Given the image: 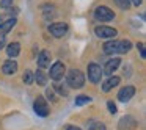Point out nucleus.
<instances>
[{
  "instance_id": "1",
  "label": "nucleus",
  "mask_w": 146,
  "mask_h": 130,
  "mask_svg": "<svg viewBox=\"0 0 146 130\" xmlns=\"http://www.w3.org/2000/svg\"><path fill=\"white\" fill-rule=\"evenodd\" d=\"M66 82L71 88L79 89L85 85V75H83V72L79 69H71L69 72L66 74Z\"/></svg>"
},
{
  "instance_id": "2",
  "label": "nucleus",
  "mask_w": 146,
  "mask_h": 130,
  "mask_svg": "<svg viewBox=\"0 0 146 130\" xmlns=\"http://www.w3.org/2000/svg\"><path fill=\"white\" fill-rule=\"evenodd\" d=\"M94 17L99 22H110L115 19V13L108 7H98L94 10Z\"/></svg>"
},
{
  "instance_id": "3",
  "label": "nucleus",
  "mask_w": 146,
  "mask_h": 130,
  "mask_svg": "<svg viewBox=\"0 0 146 130\" xmlns=\"http://www.w3.org/2000/svg\"><path fill=\"white\" fill-rule=\"evenodd\" d=\"M33 110H35V113L38 114V116H41V117L49 116L47 100H46L42 96H38V97H36V100H35V104H33Z\"/></svg>"
},
{
  "instance_id": "4",
  "label": "nucleus",
  "mask_w": 146,
  "mask_h": 130,
  "mask_svg": "<svg viewBox=\"0 0 146 130\" xmlns=\"http://www.w3.org/2000/svg\"><path fill=\"white\" fill-rule=\"evenodd\" d=\"M64 72H66V67H64V64L61 63V61H55V63L50 66L49 77H50L52 80H55V82H58L60 79H63Z\"/></svg>"
},
{
  "instance_id": "5",
  "label": "nucleus",
  "mask_w": 146,
  "mask_h": 130,
  "mask_svg": "<svg viewBox=\"0 0 146 130\" xmlns=\"http://www.w3.org/2000/svg\"><path fill=\"white\" fill-rule=\"evenodd\" d=\"M102 75H104V74H102V69H101L99 64H96V63L88 64V80L91 83H99L102 79Z\"/></svg>"
},
{
  "instance_id": "6",
  "label": "nucleus",
  "mask_w": 146,
  "mask_h": 130,
  "mask_svg": "<svg viewBox=\"0 0 146 130\" xmlns=\"http://www.w3.org/2000/svg\"><path fill=\"white\" fill-rule=\"evenodd\" d=\"M94 33L98 38H102V39H113L115 36L118 35V32L111 27H105V25H101V27H96L94 28Z\"/></svg>"
},
{
  "instance_id": "7",
  "label": "nucleus",
  "mask_w": 146,
  "mask_h": 130,
  "mask_svg": "<svg viewBox=\"0 0 146 130\" xmlns=\"http://www.w3.org/2000/svg\"><path fill=\"white\" fill-rule=\"evenodd\" d=\"M49 32L55 38H61V36H64L68 33V24L66 22H55L52 25H49Z\"/></svg>"
},
{
  "instance_id": "8",
  "label": "nucleus",
  "mask_w": 146,
  "mask_h": 130,
  "mask_svg": "<svg viewBox=\"0 0 146 130\" xmlns=\"http://www.w3.org/2000/svg\"><path fill=\"white\" fill-rule=\"evenodd\" d=\"M119 64H121V60L119 58H111V60H108L107 63H105V66H104V69H102V74H105V75H113V72L119 67Z\"/></svg>"
},
{
  "instance_id": "9",
  "label": "nucleus",
  "mask_w": 146,
  "mask_h": 130,
  "mask_svg": "<svg viewBox=\"0 0 146 130\" xmlns=\"http://www.w3.org/2000/svg\"><path fill=\"white\" fill-rule=\"evenodd\" d=\"M133 94H135V88L133 86H124V88L119 89V92H118V99H119L121 102H129L130 99L133 97Z\"/></svg>"
},
{
  "instance_id": "10",
  "label": "nucleus",
  "mask_w": 146,
  "mask_h": 130,
  "mask_svg": "<svg viewBox=\"0 0 146 130\" xmlns=\"http://www.w3.org/2000/svg\"><path fill=\"white\" fill-rule=\"evenodd\" d=\"M38 66H39V69H46V67H49L50 66V52H47V50H41L39 52V55H38Z\"/></svg>"
},
{
  "instance_id": "11",
  "label": "nucleus",
  "mask_w": 146,
  "mask_h": 130,
  "mask_svg": "<svg viewBox=\"0 0 146 130\" xmlns=\"http://www.w3.org/2000/svg\"><path fill=\"white\" fill-rule=\"evenodd\" d=\"M16 71H17V61L14 60H7L2 66V72L7 74V75H13V74H16Z\"/></svg>"
},
{
  "instance_id": "12",
  "label": "nucleus",
  "mask_w": 146,
  "mask_h": 130,
  "mask_svg": "<svg viewBox=\"0 0 146 130\" xmlns=\"http://www.w3.org/2000/svg\"><path fill=\"white\" fill-rule=\"evenodd\" d=\"M119 85V77H108V80L107 82H104V85H102V91L104 92H108V91H111V89L115 88V86H118Z\"/></svg>"
},
{
  "instance_id": "13",
  "label": "nucleus",
  "mask_w": 146,
  "mask_h": 130,
  "mask_svg": "<svg viewBox=\"0 0 146 130\" xmlns=\"http://www.w3.org/2000/svg\"><path fill=\"white\" fill-rule=\"evenodd\" d=\"M7 53H8V57H10V58L17 57V55L21 53V44H19V42H11V44H8Z\"/></svg>"
},
{
  "instance_id": "14",
  "label": "nucleus",
  "mask_w": 146,
  "mask_h": 130,
  "mask_svg": "<svg viewBox=\"0 0 146 130\" xmlns=\"http://www.w3.org/2000/svg\"><path fill=\"white\" fill-rule=\"evenodd\" d=\"M104 52L107 55H113V53H116V49H118V41H115V39H110V41H107L104 44Z\"/></svg>"
},
{
  "instance_id": "15",
  "label": "nucleus",
  "mask_w": 146,
  "mask_h": 130,
  "mask_svg": "<svg viewBox=\"0 0 146 130\" xmlns=\"http://www.w3.org/2000/svg\"><path fill=\"white\" fill-rule=\"evenodd\" d=\"M33 79L36 80V83H38L39 86H46V83H47V75H46L41 69H38L35 74H33Z\"/></svg>"
},
{
  "instance_id": "16",
  "label": "nucleus",
  "mask_w": 146,
  "mask_h": 130,
  "mask_svg": "<svg viewBox=\"0 0 146 130\" xmlns=\"http://www.w3.org/2000/svg\"><path fill=\"white\" fill-rule=\"evenodd\" d=\"M14 25H16V19H14V17H13V19H8L7 22H3L2 25H0V33H3V35H5V33H8Z\"/></svg>"
},
{
  "instance_id": "17",
  "label": "nucleus",
  "mask_w": 146,
  "mask_h": 130,
  "mask_svg": "<svg viewBox=\"0 0 146 130\" xmlns=\"http://www.w3.org/2000/svg\"><path fill=\"white\" fill-rule=\"evenodd\" d=\"M132 44L130 41H118V49H116V53H126V52L130 50Z\"/></svg>"
},
{
  "instance_id": "18",
  "label": "nucleus",
  "mask_w": 146,
  "mask_h": 130,
  "mask_svg": "<svg viewBox=\"0 0 146 130\" xmlns=\"http://www.w3.org/2000/svg\"><path fill=\"white\" fill-rule=\"evenodd\" d=\"M91 102V97L90 96H79V97H76V105L77 107H82V105H86Z\"/></svg>"
},
{
  "instance_id": "19",
  "label": "nucleus",
  "mask_w": 146,
  "mask_h": 130,
  "mask_svg": "<svg viewBox=\"0 0 146 130\" xmlns=\"http://www.w3.org/2000/svg\"><path fill=\"white\" fill-rule=\"evenodd\" d=\"M88 130H105V125L102 122H98V121H93V122L88 124Z\"/></svg>"
},
{
  "instance_id": "20",
  "label": "nucleus",
  "mask_w": 146,
  "mask_h": 130,
  "mask_svg": "<svg viewBox=\"0 0 146 130\" xmlns=\"http://www.w3.org/2000/svg\"><path fill=\"white\" fill-rule=\"evenodd\" d=\"M22 79H24V82H25L27 85H32V83H33V72L27 69L25 72H24V77H22Z\"/></svg>"
},
{
  "instance_id": "21",
  "label": "nucleus",
  "mask_w": 146,
  "mask_h": 130,
  "mask_svg": "<svg viewBox=\"0 0 146 130\" xmlns=\"http://www.w3.org/2000/svg\"><path fill=\"white\" fill-rule=\"evenodd\" d=\"M115 3L118 5V7L121 8V10H129V7H130V3H129V0H115Z\"/></svg>"
},
{
  "instance_id": "22",
  "label": "nucleus",
  "mask_w": 146,
  "mask_h": 130,
  "mask_svg": "<svg viewBox=\"0 0 146 130\" xmlns=\"http://www.w3.org/2000/svg\"><path fill=\"white\" fill-rule=\"evenodd\" d=\"M46 96H47L50 100H57V99H55V91H54V88H47V91H46Z\"/></svg>"
},
{
  "instance_id": "23",
  "label": "nucleus",
  "mask_w": 146,
  "mask_h": 130,
  "mask_svg": "<svg viewBox=\"0 0 146 130\" xmlns=\"http://www.w3.org/2000/svg\"><path fill=\"white\" fill-rule=\"evenodd\" d=\"M54 91H58L61 96H68V91L64 88H61V85H55L54 86Z\"/></svg>"
},
{
  "instance_id": "24",
  "label": "nucleus",
  "mask_w": 146,
  "mask_h": 130,
  "mask_svg": "<svg viewBox=\"0 0 146 130\" xmlns=\"http://www.w3.org/2000/svg\"><path fill=\"white\" fill-rule=\"evenodd\" d=\"M107 108H108V111H110L111 114H115V113H116V105H115L111 100H110V102H107Z\"/></svg>"
},
{
  "instance_id": "25",
  "label": "nucleus",
  "mask_w": 146,
  "mask_h": 130,
  "mask_svg": "<svg viewBox=\"0 0 146 130\" xmlns=\"http://www.w3.org/2000/svg\"><path fill=\"white\" fill-rule=\"evenodd\" d=\"M13 5V0H0V7L2 8H10Z\"/></svg>"
},
{
  "instance_id": "26",
  "label": "nucleus",
  "mask_w": 146,
  "mask_h": 130,
  "mask_svg": "<svg viewBox=\"0 0 146 130\" xmlns=\"http://www.w3.org/2000/svg\"><path fill=\"white\" fill-rule=\"evenodd\" d=\"M5 42H7V36H5L3 33H0V49L5 47Z\"/></svg>"
},
{
  "instance_id": "27",
  "label": "nucleus",
  "mask_w": 146,
  "mask_h": 130,
  "mask_svg": "<svg viewBox=\"0 0 146 130\" xmlns=\"http://www.w3.org/2000/svg\"><path fill=\"white\" fill-rule=\"evenodd\" d=\"M138 49H140V53H141V58H145V44H143V42H140Z\"/></svg>"
},
{
  "instance_id": "28",
  "label": "nucleus",
  "mask_w": 146,
  "mask_h": 130,
  "mask_svg": "<svg viewBox=\"0 0 146 130\" xmlns=\"http://www.w3.org/2000/svg\"><path fill=\"white\" fill-rule=\"evenodd\" d=\"M129 3L135 5V7H138V5H141V0H129Z\"/></svg>"
},
{
  "instance_id": "29",
  "label": "nucleus",
  "mask_w": 146,
  "mask_h": 130,
  "mask_svg": "<svg viewBox=\"0 0 146 130\" xmlns=\"http://www.w3.org/2000/svg\"><path fill=\"white\" fill-rule=\"evenodd\" d=\"M66 130H82V129H79V127H76V125H69Z\"/></svg>"
}]
</instances>
